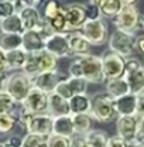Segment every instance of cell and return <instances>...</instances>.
<instances>
[{
    "label": "cell",
    "mask_w": 144,
    "mask_h": 147,
    "mask_svg": "<svg viewBox=\"0 0 144 147\" xmlns=\"http://www.w3.org/2000/svg\"><path fill=\"white\" fill-rule=\"evenodd\" d=\"M6 58H7L9 69H23V67L27 62L28 53L26 50H23V48H17V50L6 53Z\"/></svg>",
    "instance_id": "d4e9b609"
},
{
    "label": "cell",
    "mask_w": 144,
    "mask_h": 147,
    "mask_svg": "<svg viewBox=\"0 0 144 147\" xmlns=\"http://www.w3.org/2000/svg\"><path fill=\"white\" fill-rule=\"evenodd\" d=\"M6 1L11 3V4L17 9V11L21 9V7H24V6H28V4H30V0H6Z\"/></svg>",
    "instance_id": "7bdbcfd3"
},
{
    "label": "cell",
    "mask_w": 144,
    "mask_h": 147,
    "mask_svg": "<svg viewBox=\"0 0 144 147\" xmlns=\"http://www.w3.org/2000/svg\"><path fill=\"white\" fill-rule=\"evenodd\" d=\"M143 68H144V65H143Z\"/></svg>",
    "instance_id": "f5cc1de1"
},
{
    "label": "cell",
    "mask_w": 144,
    "mask_h": 147,
    "mask_svg": "<svg viewBox=\"0 0 144 147\" xmlns=\"http://www.w3.org/2000/svg\"><path fill=\"white\" fill-rule=\"evenodd\" d=\"M45 140H47V137H44V136L27 133L21 139V146L20 147H45Z\"/></svg>",
    "instance_id": "1f68e13d"
},
{
    "label": "cell",
    "mask_w": 144,
    "mask_h": 147,
    "mask_svg": "<svg viewBox=\"0 0 144 147\" xmlns=\"http://www.w3.org/2000/svg\"><path fill=\"white\" fill-rule=\"evenodd\" d=\"M72 123H73V130L75 134H86L88 131L92 130V117L89 113H76L71 115Z\"/></svg>",
    "instance_id": "484cf974"
},
{
    "label": "cell",
    "mask_w": 144,
    "mask_h": 147,
    "mask_svg": "<svg viewBox=\"0 0 144 147\" xmlns=\"http://www.w3.org/2000/svg\"><path fill=\"white\" fill-rule=\"evenodd\" d=\"M64 13L68 24V33L79 31L86 21V4L71 3L68 6H64Z\"/></svg>",
    "instance_id": "8fae6325"
},
{
    "label": "cell",
    "mask_w": 144,
    "mask_h": 147,
    "mask_svg": "<svg viewBox=\"0 0 144 147\" xmlns=\"http://www.w3.org/2000/svg\"><path fill=\"white\" fill-rule=\"evenodd\" d=\"M45 21L52 33H59V34L68 33V24H67V18H65V13H64V6L54 17L50 18V20H45Z\"/></svg>",
    "instance_id": "f1b7e54d"
},
{
    "label": "cell",
    "mask_w": 144,
    "mask_h": 147,
    "mask_svg": "<svg viewBox=\"0 0 144 147\" xmlns=\"http://www.w3.org/2000/svg\"><path fill=\"white\" fill-rule=\"evenodd\" d=\"M123 78L129 85L130 93L140 95L144 92V68L140 59L129 57L124 62V72Z\"/></svg>",
    "instance_id": "3957f363"
},
{
    "label": "cell",
    "mask_w": 144,
    "mask_h": 147,
    "mask_svg": "<svg viewBox=\"0 0 144 147\" xmlns=\"http://www.w3.org/2000/svg\"><path fill=\"white\" fill-rule=\"evenodd\" d=\"M52 133L58 136L69 137L75 136L73 130V123H72L71 115L67 116H59V117H52Z\"/></svg>",
    "instance_id": "44dd1931"
},
{
    "label": "cell",
    "mask_w": 144,
    "mask_h": 147,
    "mask_svg": "<svg viewBox=\"0 0 144 147\" xmlns=\"http://www.w3.org/2000/svg\"><path fill=\"white\" fill-rule=\"evenodd\" d=\"M123 3V6H134L139 0H120Z\"/></svg>",
    "instance_id": "bcb514c9"
},
{
    "label": "cell",
    "mask_w": 144,
    "mask_h": 147,
    "mask_svg": "<svg viewBox=\"0 0 144 147\" xmlns=\"http://www.w3.org/2000/svg\"><path fill=\"white\" fill-rule=\"evenodd\" d=\"M21 48L26 50L28 54L31 53H37L44 50V37L40 31L36 30H26L21 34Z\"/></svg>",
    "instance_id": "ac0fdd59"
},
{
    "label": "cell",
    "mask_w": 144,
    "mask_h": 147,
    "mask_svg": "<svg viewBox=\"0 0 144 147\" xmlns=\"http://www.w3.org/2000/svg\"><path fill=\"white\" fill-rule=\"evenodd\" d=\"M90 45H102L108 41V24L103 18L86 20L79 30Z\"/></svg>",
    "instance_id": "52a82bcc"
},
{
    "label": "cell",
    "mask_w": 144,
    "mask_h": 147,
    "mask_svg": "<svg viewBox=\"0 0 144 147\" xmlns=\"http://www.w3.org/2000/svg\"><path fill=\"white\" fill-rule=\"evenodd\" d=\"M0 147H7V146H6V143H4V142H0Z\"/></svg>",
    "instance_id": "816d5d0a"
},
{
    "label": "cell",
    "mask_w": 144,
    "mask_h": 147,
    "mask_svg": "<svg viewBox=\"0 0 144 147\" xmlns=\"http://www.w3.org/2000/svg\"><path fill=\"white\" fill-rule=\"evenodd\" d=\"M62 9V4L58 1V0H48L45 3V7H44V20H50L52 18Z\"/></svg>",
    "instance_id": "e575fe53"
},
{
    "label": "cell",
    "mask_w": 144,
    "mask_h": 147,
    "mask_svg": "<svg viewBox=\"0 0 144 147\" xmlns=\"http://www.w3.org/2000/svg\"><path fill=\"white\" fill-rule=\"evenodd\" d=\"M9 71L7 67V58H6V53L0 50V72H6Z\"/></svg>",
    "instance_id": "b9f144b4"
},
{
    "label": "cell",
    "mask_w": 144,
    "mask_h": 147,
    "mask_svg": "<svg viewBox=\"0 0 144 147\" xmlns=\"http://www.w3.org/2000/svg\"><path fill=\"white\" fill-rule=\"evenodd\" d=\"M68 74L69 76L83 78L88 84H102L106 81L102 68V58L93 54L82 55L72 61L68 68Z\"/></svg>",
    "instance_id": "6da1fadb"
},
{
    "label": "cell",
    "mask_w": 144,
    "mask_h": 147,
    "mask_svg": "<svg viewBox=\"0 0 144 147\" xmlns=\"http://www.w3.org/2000/svg\"><path fill=\"white\" fill-rule=\"evenodd\" d=\"M129 147H144V144H137V143H130Z\"/></svg>",
    "instance_id": "c3c4849f"
},
{
    "label": "cell",
    "mask_w": 144,
    "mask_h": 147,
    "mask_svg": "<svg viewBox=\"0 0 144 147\" xmlns=\"http://www.w3.org/2000/svg\"><path fill=\"white\" fill-rule=\"evenodd\" d=\"M57 62L58 58H55L54 55H51L48 51L41 50L37 53L28 54L27 62L23 67V72L30 78H34L38 74L45 72V71H52L57 68Z\"/></svg>",
    "instance_id": "7a4b0ae2"
},
{
    "label": "cell",
    "mask_w": 144,
    "mask_h": 147,
    "mask_svg": "<svg viewBox=\"0 0 144 147\" xmlns=\"http://www.w3.org/2000/svg\"><path fill=\"white\" fill-rule=\"evenodd\" d=\"M95 18H100L99 6L89 3L86 4V20H95Z\"/></svg>",
    "instance_id": "8d00e7d4"
},
{
    "label": "cell",
    "mask_w": 144,
    "mask_h": 147,
    "mask_svg": "<svg viewBox=\"0 0 144 147\" xmlns=\"http://www.w3.org/2000/svg\"><path fill=\"white\" fill-rule=\"evenodd\" d=\"M90 117L93 120H98L100 123H108L117 117L116 108H114V99L109 95H98L92 99L90 105Z\"/></svg>",
    "instance_id": "5b68a950"
},
{
    "label": "cell",
    "mask_w": 144,
    "mask_h": 147,
    "mask_svg": "<svg viewBox=\"0 0 144 147\" xmlns=\"http://www.w3.org/2000/svg\"><path fill=\"white\" fill-rule=\"evenodd\" d=\"M124 62H126V58L120 57L116 53L108 51L102 57V68H103L105 79H113V78L123 76Z\"/></svg>",
    "instance_id": "7c38bea8"
},
{
    "label": "cell",
    "mask_w": 144,
    "mask_h": 147,
    "mask_svg": "<svg viewBox=\"0 0 144 147\" xmlns=\"http://www.w3.org/2000/svg\"><path fill=\"white\" fill-rule=\"evenodd\" d=\"M68 42H69V51L71 54L76 57H82V55L90 54V45L89 41L83 37L81 31H72L68 36Z\"/></svg>",
    "instance_id": "ffe728a7"
},
{
    "label": "cell",
    "mask_w": 144,
    "mask_h": 147,
    "mask_svg": "<svg viewBox=\"0 0 144 147\" xmlns=\"http://www.w3.org/2000/svg\"><path fill=\"white\" fill-rule=\"evenodd\" d=\"M114 108H116L117 116H131V115H136L137 95L126 93V95L114 99Z\"/></svg>",
    "instance_id": "d6986e66"
},
{
    "label": "cell",
    "mask_w": 144,
    "mask_h": 147,
    "mask_svg": "<svg viewBox=\"0 0 144 147\" xmlns=\"http://www.w3.org/2000/svg\"><path fill=\"white\" fill-rule=\"evenodd\" d=\"M71 147H90L82 134H75L71 137Z\"/></svg>",
    "instance_id": "f35d334b"
},
{
    "label": "cell",
    "mask_w": 144,
    "mask_h": 147,
    "mask_svg": "<svg viewBox=\"0 0 144 147\" xmlns=\"http://www.w3.org/2000/svg\"><path fill=\"white\" fill-rule=\"evenodd\" d=\"M6 79H7V75H6V72H0V92L4 91V84H6Z\"/></svg>",
    "instance_id": "f6af8a7d"
},
{
    "label": "cell",
    "mask_w": 144,
    "mask_h": 147,
    "mask_svg": "<svg viewBox=\"0 0 144 147\" xmlns=\"http://www.w3.org/2000/svg\"><path fill=\"white\" fill-rule=\"evenodd\" d=\"M109 50L116 53L123 58L131 57L136 50V36L134 33H127L122 30H116L109 37Z\"/></svg>",
    "instance_id": "8992f818"
},
{
    "label": "cell",
    "mask_w": 144,
    "mask_h": 147,
    "mask_svg": "<svg viewBox=\"0 0 144 147\" xmlns=\"http://www.w3.org/2000/svg\"><path fill=\"white\" fill-rule=\"evenodd\" d=\"M140 23H141V27H143V30H144V16L140 18Z\"/></svg>",
    "instance_id": "f907efd6"
},
{
    "label": "cell",
    "mask_w": 144,
    "mask_h": 147,
    "mask_svg": "<svg viewBox=\"0 0 144 147\" xmlns=\"http://www.w3.org/2000/svg\"><path fill=\"white\" fill-rule=\"evenodd\" d=\"M21 106L33 115H42L48 112V93L42 92L36 86H33L26 99L21 102Z\"/></svg>",
    "instance_id": "30bf717a"
},
{
    "label": "cell",
    "mask_w": 144,
    "mask_h": 147,
    "mask_svg": "<svg viewBox=\"0 0 144 147\" xmlns=\"http://www.w3.org/2000/svg\"><path fill=\"white\" fill-rule=\"evenodd\" d=\"M83 136L90 147H106L109 140V136L102 130H90Z\"/></svg>",
    "instance_id": "f546056e"
},
{
    "label": "cell",
    "mask_w": 144,
    "mask_h": 147,
    "mask_svg": "<svg viewBox=\"0 0 144 147\" xmlns=\"http://www.w3.org/2000/svg\"><path fill=\"white\" fill-rule=\"evenodd\" d=\"M14 109H16L14 99L7 92H0V115L11 113V112H14Z\"/></svg>",
    "instance_id": "d6a6232c"
},
{
    "label": "cell",
    "mask_w": 144,
    "mask_h": 147,
    "mask_svg": "<svg viewBox=\"0 0 144 147\" xmlns=\"http://www.w3.org/2000/svg\"><path fill=\"white\" fill-rule=\"evenodd\" d=\"M136 115L139 117L144 116V92L137 95V109H136Z\"/></svg>",
    "instance_id": "60d3db41"
},
{
    "label": "cell",
    "mask_w": 144,
    "mask_h": 147,
    "mask_svg": "<svg viewBox=\"0 0 144 147\" xmlns=\"http://www.w3.org/2000/svg\"><path fill=\"white\" fill-rule=\"evenodd\" d=\"M140 13L134 6H123L117 16L113 18V23L117 30L134 33L140 26Z\"/></svg>",
    "instance_id": "ba28073f"
},
{
    "label": "cell",
    "mask_w": 144,
    "mask_h": 147,
    "mask_svg": "<svg viewBox=\"0 0 144 147\" xmlns=\"http://www.w3.org/2000/svg\"><path fill=\"white\" fill-rule=\"evenodd\" d=\"M89 1L92 3V4H96V6H99V3H100L102 0H89Z\"/></svg>",
    "instance_id": "681fc988"
},
{
    "label": "cell",
    "mask_w": 144,
    "mask_h": 147,
    "mask_svg": "<svg viewBox=\"0 0 144 147\" xmlns=\"http://www.w3.org/2000/svg\"><path fill=\"white\" fill-rule=\"evenodd\" d=\"M33 79V86H36L38 89H41L45 93H51L55 91V86L58 85V82L61 81L59 74L57 72V69L52 71H45V72L38 74L37 76L31 78Z\"/></svg>",
    "instance_id": "2e32d148"
},
{
    "label": "cell",
    "mask_w": 144,
    "mask_h": 147,
    "mask_svg": "<svg viewBox=\"0 0 144 147\" xmlns=\"http://www.w3.org/2000/svg\"><path fill=\"white\" fill-rule=\"evenodd\" d=\"M47 113L51 117H59V116L71 115L69 102L67 99H64L62 96H59L58 93L51 92V93H48V112Z\"/></svg>",
    "instance_id": "e0dca14e"
},
{
    "label": "cell",
    "mask_w": 144,
    "mask_h": 147,
    "mask_svg": "<svg viewBox=\"0 0 144 147\" xmlns=\"http://www.w3.org/2000/svg\"><path fill=\"white\" fill-rule=\"evenodd\" d=\"M44 50L48 51L55 58L68 57L71 54L69 51V42H68V34H59L52 33L44 40Z\"/></svg>",
    "instance_id": "4fadbf2b"
},
{
    "label": "cell",
    "mask_w": 144,
    "mask_h": 147,
    "mask_svg": "<svg viewBox=\"0 0 144 147\" xmlns=\"http://www.w3.org/2000/svg\"><path fill=\"white\" fill-rule=\"evenodd\" d=\"M0 31L1 33H13V34H23L24 27L18 13H14L9 17L0 20Z\"/></svg>",
    "instance_id": "cb8c5ba5"
},
{
    "label": "cell",
    "mask_w": 144,
    "mask_h": 147,
    "mask_svg": "<svg viewBox=\"0 0 144 147\" xmlns=\"http://www.w3.org/2000/svg\"><path fill=\"white\" fill-rule=\"evenodd\" d=\"M21 34H13V33H1L0 31V50L4 53L13 51L21 48Z\"/></svg>",
    "instance_id": "4316f807"
},
{
    "label": "cell",
    "mask_w": 144,
    "mask_h": 147,
    "mask_svg": "<svg viewBox=\"0 0 144 147\" xmlns=\"http://www.w3.org/2000/svg\"><path fill=\"white\" fill-rule=\"evenodd\" d=\"M123 3L120 0H102L99 3V11L100 16L106 18H114L117 13L122 10Z\"/></svg>",
    "instance_id": "83f0119b"
},
{
    "label": "cell",
    "mask_w": 144,
    "mask_h": 147,
    "mask_svg": "<svg viewBox=\"0 0 144 147\" xmlns=\"http://www.w3.org/2000/svg\"><path fill=\"white\" fill-rule=\"evenodd\" d=\"M139 120L140 117L137 115H131V116H117V136L120 139H123L129 144L134 142L137 129H139Z\"/></svg>",
    "instance_id": "5bb4252c"
},
{
    "label": "cell",
    "mask_w": 144,
    "mask_h": 147,
    "mask_svg": "<svg viewBox=\"0 0 144 147\" xmlns=\"http://www.w3.org/2000/svg\"><path fill=\"white\" fill-rule=\"evenodd\" d=\"M26 130L33 134H40V136H50L52 133V117L48 113L42 115H33L31 119L28 120Z\"/></svg>",
    "instance_id": "9a60e30c"
},
{
    "label": "cell",
    "mask_w": 144,
    "mask_h": 147,
    "mask_svg": "<svg viewBox=\"0 0 144 147\" xmlns=\"http://www.w3.org/2000/svg\"><path fill=\"white\" fill-rule=\"evenodd\" d=\"M31 88H33V79L27 76L23 71L9 75L4 84V92H7L14 99L16 103H21Z\"/></svg>",
    "instance_id": "277c9868"
},
{
    "label": "cell",
    "mask_w": 144,
    "mask_h": 147,
    "mask_svg": "<svg viewBox=\"0 0 144 147\" xmlns=\"http://www.w3.org/2000/svg\"><path fill=\"white\" fill-rule=\"evenodd\" d=\"M14 13H17V9L11 3H9L6 0H0V20L9 17Z\"/></svg>",
    "instance_id": "d590c367"
},
{
    "label": "cell",
    "mask_w": 144,
    "mask_h": 147,
    "mask_svg": "<svg viewBox=\"0 0 144 147\" xmlns=\"http://www.w3.org/2000/svg\"><path fill=\"white\" fill-rule=\"evenodd\" d=\"M88 89V82L83 78H78V76H68L65 79H61L58 82V85L55 86V93H58L59 96H62L64 99L69 100L73 95H81V93H86Z\"/></svg>",
    "instance_id": "9c48e42d"
},
{
    "label": "cell",
    "mask_w": 144,
    "mask_h": 147,
    "mask_svg": "<svg viewBox=\"0 0 144 147\" xmlns=\"http://www.w3.org/2000/svg\"><path fill=\"white\" fill-rule=\"evenodd\" d=\"M44 0H30V4L31 6H37V4H40V3H42Z\"/></svg>",
    "instance_id": "7dc6e473"
},
{
    "label": "cell",
    "mask_w": 144,
    "mask_h": 147,
    "mask_svg": "<svg viewBox=\"0 0 144 147\" xmlns=\"http://www.w3.org/2000/svg\"><path fill=\"white\" fill-rule=\"evenodd\" d=\"M68 102H69L71 115H76V113H89L90 112L92 98H89L86 93L73 95Z\"/></svg>",
    "instance_id": "603a6c76"
},
{
    "label": "cell",
    "mask_w": 144,
    "mask_h": 147,
    "mask_svg": "<svg viewBox=\"0 0 144 147\" xmlns=\"http://www.w3.org/2000/svg\"><path fill=\"white\" fill-rule=\"evenodd\" d=\"M45 147H71V139L51 133L50 136H47Z\"/></svg>",
    "instance_id": "836d02e7"
},
{
    "label": "cell",
    "mask_w": 144,
    "mask_h": 147,
    "mask_svg": "<svg viewBox=\"0 0 144 147\" xmlns=\"http://www.w3.org/2000/svg\"><path fill=\"white\" fill-rule=\"evenodd\" d=\"M106 147H129V143L120 139L119 136H114V137H109Z\"/></svg>",
    "instance_id": "ab89813d"
},
{
    "label": "cell",
    "mask_w": 144,
    "mask_h": 147,
    "mask_svg": "<svg viewBox=\"0 0 144 147\" xmlns=\"http://www.w3.org/2000/svg\"><path fill=\"white\" fill-rule=\"evenodd\" d=\"M133 143L144 144V116L140 117V120H139V129H137V133H136V137H134Z\"/></svg>",
    "instance_id": "74e56055"
},
{
    "label": "cell",
    "mask_w": 144,
    "mask_h": 147,
    "mask_svg": "<svg viewBox=\"0 0 144 147\" xmlns=\"http://www.w3.org/2000/svg\"><path fill=\"white\" fill-rule=\"evenodd\" d=\"M17 126V116L14 112L0 115V134H7Z\"/></svg>",
    "instance_id": "4dcf8cb0"
},
{
    "label": "cell",
    "mask_w": 144,
    "mask_h": 147,
    "mask_svg": "<svg viewBox=\"0 0 144 147\" xmlns=\"http://www.w3.org/2000/svg\"><path fill=\"white\" fill-rule=\"evenodd\" d=\"M106 92L113 99H117V98H120L126 93H130L129 85H127L126 79L123 76L113 78V79H106Z\"/></svg>",
    "instance_id": "7402d4cb"
},
{
    "label": "cell",
    "mask_w": 144,
    "mask_h": 147,
    "mask_svg": "<svg viewBox=\"0 0 144 147\" xmlns=\"http://www.w3.org/2000/svg\"><path fill=\"white\" fill-rule=\"evenodd\" d=\"M136 48H137L140 53H143L144 54V36L136 38Z\"/></svg>",
    "instance_id": "ee69618b"
}]
</instances>
